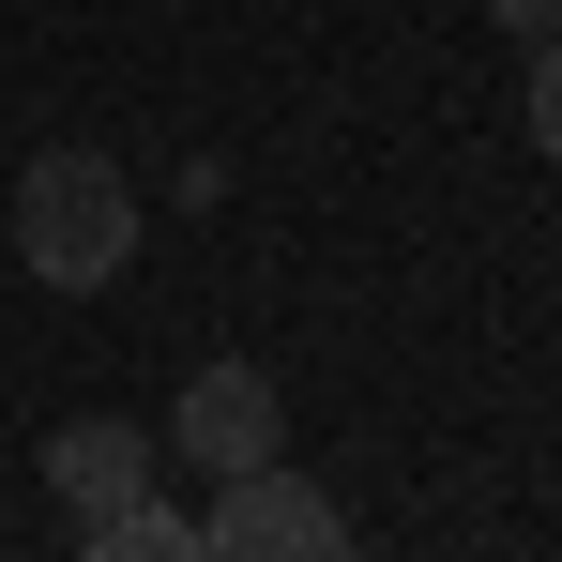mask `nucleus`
Segmentation results:
<instances>
[{
	"instance_id": "f257e3e1",
	"label": "nucleus",
	"mask_w": 562,
	"mask_h": 562,
	"mask_svg": "<svg viewBox=\"0 0 562 562\" xmlns=\"http://www.w3.org/2000/svg\"><path fill=\"white\" fill-rule=\"evenodd\" d=\"M15 259L46 289H106L137 259V183H122L106 153H31V183H15Z\"/></svg>"
},
{
	"instance_id": "f03ea898",
	"label": "nucleus",
	"mask_w": 562,
	"mask_h": 562,
	"mask_svg": "<svg viewBox=\"0 0 562 562\" xmlns=\"http://www.w3.org/2000/svg\"><path fill=\"white\" fill-rule=\"evenodd\" d=\"M198 548L213 562H335L350 517H335V486H304L289 457H259V471H228V486L198 502Z\"/></svg>"
},
{
	"instance_id": "7ed1b4c3",
	"label": "nucleus",
	"mask_w": 562,
	"mask_h": 562,
	"mask_svg": "<svg viewBox=\"0 0 562 562\" xmlns=\"http://www.w3.org/2000/svg\"><path fill=\"white\" fill-rule=\"evenodd\" d=\"M168 441H183V457L228 486V471L289 457V395H274L259 366H198V380H183V411H168Z\"/></svg>"
},
{
	"instance_id": "20e7f679",
	"label": "nucleus",
	"mask_w": 562,
	"mask_h": 562,
	"mask_svg": "<svg viewBox=\"0 0 562 562\" xmlns=\"http://www.w3.org/2000/svg\"><path fill=\"white\" fill-rule=\"evenodd\" d=\"M46 486H61V517H106V502H137V486H153V441H137V426H61V441H46Z\"/></svg>"
},
{
	"instance_id": "39448f33",
	"label": "nucleus",
	"mask_w": 562,
	"mask_h": 562,
	"mask_svg": "<svg viewBox=\"0 0 562 562\" xmlns=\"http://www.w3.org/2000/svg\"><path fill=\"white\" fill-rule=\"evenodd\" d=\"M77 548H92V562H183V548H198V517H168V502L137 486V502H106V517H77Z\"/></svg>"
},
{
	"instance_id": "423d86ee",
	"label": "nucleus",
	"mask_w": 562,
	"mask_h": 562,
	"mask_svg": "<svg viewBox=\"0 0 562 562\" xmlns=\"http://www.w3.org/2000/svg\"><path fill=\"white\" fill-rule=\"evenodd\" d=\"M532 153L562 168V31H532Z\"/></svg>"
},
{
	"instance_id": "0eeeda50",
	"label": "nucleus",
	"mask_w": 562,
	"mask_h": 562,
	"mask_svg": "<svg viewBox=\"0 0 562 562\" xmlns=\"http://www.w3.org/2000/svg\"><path fill=\"white\" fill-rule=\"evenodd\" d=\"M486 15H502V31H562V0H486Z\"/></svg>"
}]
</instances>
